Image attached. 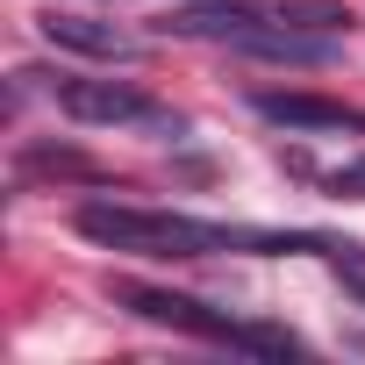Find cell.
Returning a JSON list of instances; mask_svg holds the SVG:
<instances>
[{
    "label": "cell",
    "instance_id": "cell-2",
    "mask_svg": "<svg viewBox=\"0 0 365 365\" xmlns=\"http://www.w3.org/2000/svg\"><path fill=\"white\" fill-rule=\"evenodd\" d=\"M115 308L143 315V322H165V329H187L201 344H230V351H265V358H301V336L279 329V322H237V315H215L208 301L194 294H165V287H136V279H115L108 287Z\"/></svg>",
    "mask_w": 365,
    "mask_h": 365
},
{
    "label": "cell",
    "instance_id": "cell-8",
    "mask_svg": "<svg viewBox=\"0 0 365 365\" xmlns=\"http://www.w3.org/2000/svg\"><path fill=\"white\" fill-rule=\"evenodd\" d=\"M22 172H65V179H101V172H93V165H86L79 150H29V158H22Z\"/></svg>",
    "mask_w": 365,
    "mask_h": 365
},
{
    "label": "cell",
    "instance_id": "cell-6",
    "mask_svg": "<svg viewBox=\"0 0 365 365\" xmlns=\"http://www.w3.org/2000/svg\"><path fill=\"white\" fill-rule=\"evenodd\" d=\"M251 8L287 22V29H308V36H344L351 29V8H336V0H251Z\"/></svg>",
    "mask_w": 365,
    "mask_h": 365
},
{
    "label": "cell",
    "instance_id": "cell-5",
    "mask_svg": "<svg viewBox=\"0 0 365 365\" xmlns=\"http://www.w3.org/2000/svg\"><path fill=\"white\" fill-rule=\"evenodd\" d=\"M43 43L58 51H79V58H136V36H122L115 22H93V15H36Z\"/></svg>",
    "mask_w": 365,
    "mask_h": 365
},
{
    "label": "cell",
    "instance_id": "cell-7",
    "mask_svg": "<svg viewBox=\"0 0 365 365\" xmlns=\"http://www.w3.org/2000/svg\"><path fill=\"white\" fill-rule=\"evenodd\" d=\"M322 258H329V272L344 279V294H351V301L365 308V251H358V244H329Z\"/></svg>",
    "mask_w": 365,
    "mask_h": 365
},
{
    "label": "cell",
    "instance_id": "cell-4",
    "mask_svg": "<svg viewBox=\"0 0 365 365\" xmlns=\"http://www.w3.org/2000/svg\"><path fill=\"white\" fill-rule=\"evenodd\" d=\"M251 108L265 122H279V129H344V136H365V108H344V101H322V93H258Z\"/></svg>",
    "mask_w": 365,
    "mask_h": 365
},
{
    "label": "cell",
    "instance_id": "cell-1",
    "mask_svg": "<svg viewBox=\"0 0 365 365\" xmlns=\"http://www.w3.org/2000/svg\"><path fill=\"white\" fill-rule=\"evenodd\" d=\"M79 237L129 251V258H215V251H329V237H301V230H237V222H201V215H179V208H129V201H86Z\"/></svg>",
    "mask_w": 365,
    "mask_h": 365
},
{
    "label": "cell",
    "instance_id": "cell-9",
    "mask_svg": "<svg viewBox=\"0 0 365 365\" xmlns=\"http://www.w3.org/2000/svg\"><path fill=\"white\" fill-rule=\"evenodd\" d=\"M329 194H336V201H365V158H351V165L329 172Z\"/></svg>",
    "mask_w": 365,
    "mask_h": 365
},
{
    "label": "cell",
    "instance_id": "cell-3",
    "mask_svg": "<svg viewBox=\"0 0 365 365\" xmlns=\"http://www.w3.org/2000/svg\"><path fill=\"white\" fill-rule=\"evenodd\" d=\"M58 108L72 115V122H150V129H179L143 86H129V79H65L58 86Z\"/></svg>",
    "mask_w": 365,
    "mask_h": 365
}]
</instances>
